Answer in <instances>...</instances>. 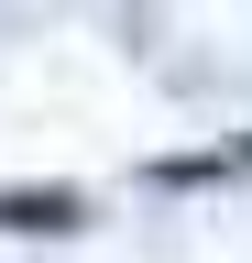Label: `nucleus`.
I'll return each mask as SVG.
<instances>
[{
  "mask_svg": "<svg viewBox=\"0 0 252 263\" xmlns=\"http://www.w3.org/2000/svg\"><path fill=\"white\" fill-rule=\"evenodd\" d=\"M88 230V186H0V241H66Z\"/></svg>",
  "mask_w": 252,
  "mask_h": 263,
  "instance_id": "nucleus-1",
  "label": "nucleus"
},
{
  "mask_svg": "<svg viewBox=\"0 0 252 263\" xmlns=\"http://www.w3.org/2000/svg\"><path fill=\"white\" fill-rule=\"evenodd\" d=\"M143 176H153V186H230V176H252V143H208V154H153Z\"/></svg>",
  "mask_w": 252,
  "mask_h": 263,
  "instance_id": "nucleus-2",
  "label": "nucleus"
}]
</instances>
